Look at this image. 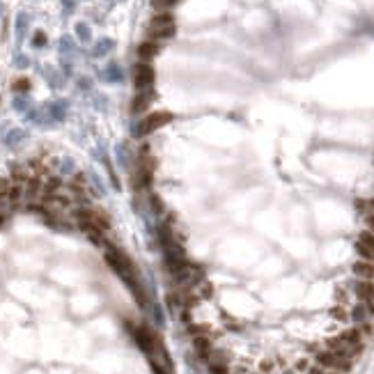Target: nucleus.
I'll return each mask as SVG.
<instances>
[{
    "mask_svg": "<svg viewBox=\"0 0 374 374\" xmlns=\"http://www.w3.org/2000/svg\"><path fill=\"white\" fill-rule=\"evenodd\" d=\"M177 30L175 23V16L170 12H159L154 14V18L149 21L147 25V39H156V42H163V39H170Z\"/></svg>",
    "mask_w": 374,
    "mask_h": 374,
    "instance_id": "1",
    "label": "nucleus"
},
{
    "mask_svg": "<svg viewBox=\"0 0 374 374\" xmlns=\"http://www.w3.org/2000/svg\"><path fill=\"white\" fill-rule=\"evenodd\" d=\"M170 119H173V115L168 113V110H159V113L147 115V117L140 119V124H138V129H136V136H140V138L149 136V133L159 131L161 126H166Z\"/></svg>",
    "mask_w": 374,
    "mask_h": 374,
    "instance_id": "2",
    "label": "nucleus"
},
{
    "mask_svg": "<svg viewBox=\"0 0 374 374\" xmlns=\"http://www.w3.org/2000/svg\"><path fill=\"white\" fill-rule=\"evenodd\" d=\"M317 363H319L321 368L326 370H349L351 368V361L347 356H342V354H338V351H319L317 354Z\"/></svg>",
    "mask_w": 374,
    "mask_h": 374,
    "instance_id": "3",
    "label": "nucleus"
},
{
    "mask_svg": "<svg viewBox=\"0 0 374 374\" xmlns=\"http://www.w3.org/2000/svg\"><path fill=\"white\" fill-rule=\"evenodd\" d=\"M154 67L149 65V62H138L136 67H133V83H136V90H149L152 85H154Z\"/></svg>",
    "mask_w": 374,
    "mask_h": 374,
    "instance_id": "4",
    "label": "nucleus"
},
{
    "mask_svg": "<svg viewBox=\"0 0 374 374\" xmlns=\"http://www.w3.org/2000/svg\"><path fill=\"white\" fill-rule=\"evenodd\" d=\"M356 250H358V255L363 257V260H374V234L370 230L361 232L358 234V241H356Z\"/></svg>",
    "mask_w": 374,
    "mask_h": 374,
    "instance_id": "5",
    "label": "nucleus"
},
{
    "mask_svg": "<svg viewBox=\"0 0 374 374\" xmlns=\"http://www.w3.org/2000/svg\"><path fill=\"white\" fill-rule=\"evenodd\" d=\"M154 101V90H138L136 99H133V103H131V110L133 113H143V110H147L149 103Z\"/></svg>",
    "mask_w": 374,
    "mask_h": 374,
    "instance_id": "6",
    "label": "nucleus"
},
{
    "mask_svg": "<svg viewBox=\"0 0 374 374\" xmlns=\"http://www.w3.org/2000/svg\"><path fill=\"white\" fill-rule=\"evenodd\" d=\"M159 51H161V42H156V39H145L143 44H138V58L143 62H149L154 55H159Z\"/></svg>",
    "mask_w": 374,
    "mask_h": 374,
    "instance_id": "7",
    "label": "nucleus"
},
{
    "mask_svg": "<svg viewBox=\"0 0 374 374\" xmlns=\"http://www.w3.org/2000/svg\"><path fill=\"white\" fill-rule=\"evenodd\" d=\"M356 296L361 298V301H365V303L372 305V303H374V285L370 282V280H361V282L356 285Z\"/></svg>",
    "mask_w": 374,
    "mask_h": 374,
    "instance_id": "8",
    "label": "nucleus"
},
{
    "mask_svg": "<svg viewBox=\"0 0 374 374\" xmlns=\"http://www.w3.org/2000/svg\"><path fill=\"white\" fill-rule=\"evenodd\" d=\"M354 274L363 280H374V264L370 260H363L354 264Z\"/></svg>",
    "mask_w": 374,
    "mask_h": 374,
    "instance_id": "9",
    "label": "nucleus"
},
{
    "mask_svg": "<svg viewBox=\"0 0 374 374\" xmlns=\"http://www.w3.org/2000/svg\"><path fill=\"white\" fill-rule=\"evenodd\" d=\"M193 347H195V351L200 354V356H207L209 351H211V342H209L207 338H195Z\"/></svg>",
    "mask_w": 374,
    "mask_h": 374,
    "instance_id": "10",
    "label": "nucleus"
},
{
    "mask_svg": "<svg viewBox=\"0 0 374 374\" xmlns=\"http://www.w3.org/2000/svg\"><path fill=\"white\" fill-rule=\"evenodd\" d=\"M177 0H152V7L156 12H170V7L175 5Z\"/></svg>",
    "mask_w": 374,
    "mask_h": 374,
    "instance_id": "11",
    "label": "nucleus"
},
{
    "mask_svg": "<svg viewBox=\"0 0 374 374\" xmlns=\"http://www.w3.org/2000/svg\"><path fill=\"white\" fill-rule=\"evenodd\" d=\"M28 88H30L28 78H16V83H14V90H16V92H23V90H28Z\"/></svg>",
    "mask_w": 374,
    "mask_h": 374,
    "instance_id": "12",
    "label": "nucleus"
},
{
    "mask_svg": "<svg viewBox=\"0 0 374 374\" xmlns=\"http://www.w3.org/2000/svg\"><path fill=\"white\" fill-rule=\"evenodd\" d=\"M12 179H7V177H0V193H7V190L12 188Z\"/></svg>",
    "mask_w": 374,
    "mask_h": 374,
    "instance_id": "13",
    "label": "nucleus"
},
{
    "mask_svg": "<svg viewBox=\"0 0 374 374\" xmlns=\"http://www.w3.org/2000/svg\"><path fill=\"white\" fill-rule=\"evenodd\" d=\"M365 225H368V230L374 234V211H370V214L365 216Z\"/></svg>",
    "mask_w": 374,
    "mask_h": 374,
    "instance_id": "14",
    "label": "nucleus"
},
{
    "mask_svg": "<svg viewBox=\"0 0 374 374\" xmlns=\"http://www.w3.org/2000/svg\"><path fill=\"white\" fill-rule=\"evenodd\" d=\"M363 317H365V305H358L354 310V319H363Z\"/></svg>",
    "mask_w": 374,
    "mask_h": 374,
    "instance_id": "15",
    "label": "nucleus"
},
{
    "mask_svg": "<svg viewBox=\"0 0 374 374\" xmlns=\"http://www.w3.org/2000/svg\"><path fill=\"white\" fill-rule=\"evenodd\" d=\"M333 317H335V319H347L345 310H340V308H335V310H333Z\"/></svg>",
    "mask_w": 374,
    "mask_h": 374,
    "instance_id": "16",
    "label": "nucleus"
},
{
    "mask_svg": "<svg viewBox=\"0 0 374 374\" xmlns=\"http://www.w3.org/2000/svg\"><path fill=\"white\" fill-rule=\"evenodd\" d=\"M35 42H37V44H44V42H46V37H44V35H37Z\"/></svg>",
    "mask_w": 374,
    "mask_h": 374,
    "instance_id": "17",
    "label": "nucleus"
},
{
    "mask_svg": "<svg viewBox=\"0 0 374 374\" xmlns=\"http://www.w3.org/2000/svg\"><path fill=\"white\" fill-rule=\"evenodd\" d=\"M368 207H370V211H374V197H372V200L368 202Z\"/></svg>",
    "mask_w": 374,
    "mask_h": 374,
    "instance_id": "18",
    "label": "nucleus"
}]
</instances>
